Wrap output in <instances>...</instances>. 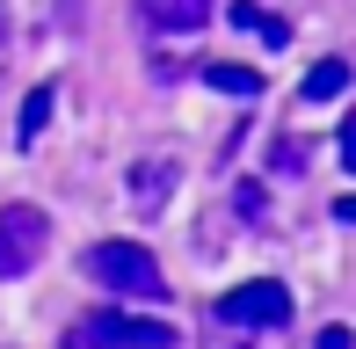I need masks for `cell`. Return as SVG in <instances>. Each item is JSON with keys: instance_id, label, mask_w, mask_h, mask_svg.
<instances>
[{"instance_id": "obj_1", "label": "cell", "mask_w": 356, "mask_h": 349, "mask_svg": "<svg viewBox=\"0 0 356 349\" xmlns=\"http://www.w3.org/2000/svg\"><path fill=\"white\" fill-rule=\"evenodd\" d=\"M80 269H88L102 291H117V298H168V277H160L153 247H138V241H95L88 255H80Z\"/></svg>"}, {"instance_id": "obj_2", "label": "cell", "mask_w": 356, "mask_h": 349, "mask_svg": "<svg viewBox=\"0 0 356 349\" xmlns=\"http://www.w3.org/2000/svg\"><path fill=\"white\" fill-rule=\"evenodd\" d=\"M58 349H175V327L168 320H138L124 306H95V313H80L66 327Z\"/></svg>"}, {"instance_id": "obj_3", "label": "cell", "mask_w": 356, "mask_h": 349, "mask_svg": "<svg viewBox=\"0 0 356 349\" xmlns=\"http://www.w3.org/2000/svg\"><path fill=\"white\" fill-rule=\"evenodd\" d=\"M44 247H51V218H44L37 204H8V211H0V284L29 277V269L44 262Z\"/></svg>"}, {"instance_id": "obj_4", "label": "cell", "mask_w": 356, "mask_h": 349, "mask_svg": "<svg viewBox=\"0 0 356 349\" xmlns=\"http://www.w3.org/2000/svg\"><path fill=\"white\" fill-rule=\"evenodd\" d=\"M218 320L225 327H284L291 320V291L277 277H254V284H233L218 298Z\"/></svg>"}, {"instance_id": "obj_5", "label": "cell", "mask_w": 356, "mask_h": 349, "mask_svg": "<svg viewBox=\"0 0 356 349\" xmlns=\"http://www.w3.org/2000/svg\"><path fill=\"white\" fill-rule=\"evenodd\" d=\"M168 189H175V161H138L131 168V211L153 218L160 204H168Z\"/></svg>"}, {"instance_id": "obj_6", "label": "cell", "mask_w": 356, "mask_h": 349, "mask_svg": "<svg viewBox=\"0 0 356 349\" xmlns=\"http://www.w3.org/2000/svg\"><path fill=\"white\" fill-rule=\"evenodd\" d=\"M138 15L153 29H204L211 22V0H138Z\"/></svg>"}, {"instance_id": "obj_7", "label": "cell", "mask_w": 356, "mask_h": 349, "mask_svg": "<svg viewBox=\"0 0 356 349\" xmlns=\"http://www.w3.org/2000/svg\"><path fill=\"white\" fill-rule=\"evenodd\" d=\"M334 95H349V58H320V66L305 73L298 102H334Z\"/></svg>"}, {"instance_id": "obj_8", "label": "cell", "mask_w": 356, "mask_h": 349, "mask_svg": "<svg viewBox=\"0 0 356 349\" xmlns=\"http://www.w3.org/2000/svg\"><path fill=\"white\" fill-rule=\"evenodd\" d=\"M204 88H218V95H240V102H254V95H262V73H254V66H225V58H211V66H204Z\"/></svg>"}, {"instance_id": "obj_9", "label": "cell", "mask_w": 356, "mask_h": 349, "mask_svg": "<svg viewBox=\"0 0 356 349\" xmlns=\"http://www.w3.org/2000/svg\"><path fill=\"white\" fill-rule=\"evenodd\" d=\"M51 102H58V88H51V81H44V88H29L22 124H15V146H37V138H44V124H51Z\"/></svg>"}, {"instance_id": "obj_10", "label": "cell", "mask_w": 356, "mask_h": 349, "mask_svg": "<svg viewBox=\"0 0 356 349\" xmlns=\"http://www.w3.org/2000/svg\"><path fill=\"white\" fill-rule=\"evenodd\" d=\"M225 15H233V29H248V37H262V44H291V29L277 22V15H262L254 0H233Z\"/></svg>"}, {"instance_id": "obj_11", "label": "cell", "mask_w": 356, "mask_h": 349, "mask_svg": "<svg viewBox=\"0 0 356 349\" xmlns=\"http://www.w3.org/2000/svg\"><path fill=\"white\" fill-rule=\"evenodd\" d=\"M269 168H277V174H298L305 168V138H277V146H269Z\"/></svg>"}, {"instance_id": "obj_12", "label": "cell", "mask_w": 356, "mask_h": 349, "mask_svg": "<svg viewBox=\"0 0 356 349\" xmlns=\"http://www.w3.org/2000/svg\"><path fill=\"white\" fill-rule=\"evenodd\" d=\"M233 204H240V218H262V211H269L262 182H240V189H233Z\"/></svg>"}, {"instance_id": "obj_13", "label": "cell", "mask_w": 356, "mask_h": 349, "mask_svg": "<svg viewBox=\"0 0 356 349\" xmlns=\"http://www.w3.org/2000/svg\"><path fill=\"white\" fill-rule=\"evenodd\" d=\"M313 349H356V342H349V327H320V342H313Z\"/></svg>"}, {"instance_id": "obj_14", "label": "cell", "mask_w": 356, "mask_h": 349, "mask_svg": "<svg viewBox=\"0 0 356 349\" xmlns=\"http://www.w3.org/2000/svg\"><path fill=\"white\" fill-rule=\"evenodd\" d=\"M342 161H349V168H356V117H349V124H342Z\"/></svg>"}, {"instance_id": "obj_15", "label": "cell", "mask_w": 356, "mask_h": 349, "mask_svg": "<svg viewBox=\"0 0 356 349\" xmlns=\"http://www.w3.org/2000/svg\"><path fill=\"white\" fill-rule=\"evenodd\" d=\"M334 218H342V226H356V197H334Z\"/></svg>"}]
</instances>
